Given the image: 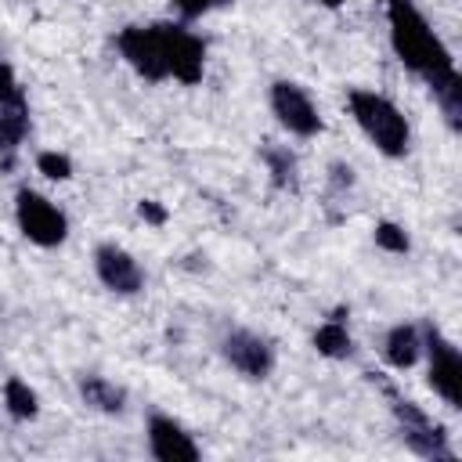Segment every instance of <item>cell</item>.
<instances>
[{"label":"cell","mask_w":462,"mask_h":462,"mask_svg":"<svg viewBox=\"0 0 462 462\" xmlns=\"http://www.w3.org/2000/svg\"><path fill=\"white\" fill-rule=\"evenodd\" d=\"M383 11H386V36L393 58L411 76H419L430 87V94L462 79L451 47L440 40V32L430 25V18L419 11L415 0H383Z\"/></svg>","instance_id":"1"},{"label":"cell","mask_w":462,"mask_h":462,"mask_svg":"<svg viewBox=\"0 0 462 462\" xmlns=\"http://www.w3.org/2000/svg\"><path fill=\"white\" fill-rule=\"evenodd\" d=\"M346 112L357 123V130L368 137V144L386 159H404L411 148V123L404 112L372 87H350L346 90Z\"/></svg>","instance_id":"2"},{"label":"cell","mask_w":462,"mask_h":462,"mask_svg":"<svg viewBox=\"0 0 462 462\" xmlns=\"http://www.w3.org/2000/svg\"><path fill=\"white\" fill-rule=\"evenodd\" d=\"M386 393H390V411L397 419V433H401L404 448L430 462H455V448L448 444L444 426L422 404H415L411 397H401L393 386H386Z\"/></svg>","instance_id":"3"},{"label":"cell","mask_w":462,"mask_h":462,"mask_svg":"<svg viewBox=\"0 0 462 462\" xmlns=\"http://www.w3.org/2000/svg\"><path fill=\"white\" fill-rule=\"evenodd\" d=\"M14 224L22 238L32 242L36 249H58L69 238V213L29 184L14 191Z\"/></svg>","instance_id":"4"},{"label":"cell","mask_w":462,"mask_h":462,"mask_svg":"<svg viewBox=\"0 0 462 462\" xmlns=\"http://www.w3.org/2000/svg\"><path fill=\"white\" fill-rule=\"evenodd\" d=\"M422 328V357H426V383L430 390L448 404V408H462V350L433 325H419Z\"/></svg>","instance_id":"5"},{"label":"cell","mask_w":462,"mask_h":462,"mask_svg":"<svg viewBox=\"0 0 462 462\" xmlns=\"http://www.w3.org/2000/svg\"><path fill=\"white\" fill-rule=\"evenodd\" d=\"M267 105H271V116L278 119V126L292 137H318L325 130L318 101L296 79H274L267 87Z\"/></svg>","instance_id":"6"},{"label":"cell","mask_w":462,"mask_h":462,"mask_svg":"<svg viewBox=\"0 0 462 462\" xmlns=\"http://www.w3.org/2000/svg\"><path fill=\"white\" fill-rule=\"evenodd\" d=\"M116 51H119V58H123L144 83H162V79H170L159 22H148V25L130 22V25H123V29L116 32Z\"/></svg>","instance_id":"7"},{"label":"cell","mask_w":462,"mask_h":462,"mask_svg":"<svg viewBox=\"0 0 462 462\" xmlns=\"http://www.w3.org/2000/svg\"><path fill=\"white\" fill-rule=\"evenodd\" d=\"M220 357L227 361L231 372H238L249 383H263L271 379L274 365H278V350L267 336L253 332V328H227L220 336Z\"/></svg>","instance_id":"8"},{"label":"cell","mask_w":462,"mask_h":462,"mask_svg":"<svg viewBox=\"0 0 462 462\" xmlns=\"http://www.w3.org/2000/svg\"><path fill=\"white\" fill-rule=\"evenodd\" d=\"M159 32H162V54H166L170 79H177L184 87L202 83V76H206V40L195 29H188L184 22H159Z\"/></svg>","instance_id":"9"},{"label":"cell","mask_w":462,"mask_h":462,"mask_svg":"<svg viewBox=\"0 0 462 462\" xmlns=\"http://www.w3.org/2000/svg\"><path fill=\"white\" fill-rule=\"evenodd\" d=\"M94 274L112 296H137L144 289L141 260L130 249H123L119 242H97L94 245Z\"/></svg>","instance_id":"10"},{"label":"cell","mask_w":462,"mask_h":462,"mask_svg":"<svg viewBox=\"0 0 462 462\" xmlns=\"http://www.w3.org/2000/svg\"><path fill=\"white\" fill-rule=\"evenodd\" d=\"M144 437H148V451L155 462H199L202 458V448L188 433V426L166 411H148Z\"/></svg>","instance_id":"11"},{"label":"cell","mask_w":462,"mask_h":462,"mask_svg":"<svg viewBox=\"0 0 462 462\" xmlns=\"http://www.w3.org/2000/svg\"><path fill=\"white\" fill-rule=\"evenodd\" d=\"M379 354L383 361L393 368V372H408L422 361V328L411 325V321H397L383 332V343H379Z\"/></svg>","instance_id":"12"},{"label":"cell","mask_w":462,"mask_h":462,"mask_svg":"<svg viewBox=\"0 0 462 462\" xmlns=\"http://www.w3.org/2000/svg\"><path fill=\"white\" fill-rule=\"evenodd\" d=\"M76 390H79V401L97 411V415H123L126 411V386H119L116 379L101 375V372H83L76 379Z\"/></svg>","instance_id":"13"},{"label":"cell","mask_w":462,"mask_h":462,"mask_svg":"<svg viewBox=\"0 0 462 462\" xmlns=\"http://www.w3.org/2000/svg\"><path fill=\"white\" fill-rule=\"evenodd\" d=\"M346 318H350V310H346V307H336V310L314 328L310 346H314L321 357H328V361H350V357H354V336H350V328H346Z\"/></svg>","instance_id":"14"},{"label":"cell","mask_w":462,"mask_h":462,"mask_svg":"<svg viewBox=\"0 0 462 462\" xmlns=\"http://www.w3.org/2000/svg\"><path fill=\"white\" fill-rule=\"evenodd\" d=\"M29 134H32L29 101L25 105H0V162L4 166H11V159L29 141Z\"/></svg>","instance_id":"15"},{"label":"cell","mask_w":462,"mask_h":462,"mask_svg":"<svg viewBox=\"0 0 462 462\" xmlns=\"http://www.w3.org/2000/svg\"><path fill=\"white\" fill-rule=\"evenodd\" d=\"M260 162L267 166V177H271L274 191H296L300 188V159L289 144H263Z\"/></svg>","instance_id":"16"},{"label":"cell","mask_w":462,"mask_h":462,"mask_svg":"<svg viewBox=\"0 0 462 462\" xmlns=\"http://www.w3.org/2000/svg\"><path fill=\"white\" fill-rule=\"evenodd\" d=\"M0 393H4V411H7L14 422H32V419H40V393H36L22 375H7L4 386H0Z\"/></svg>","instance_id":"17"},{"label":"cell","mask_w":462,"mask_h":462,"mask_svg":"<svg viewBox=\"0 0 462 462\" xmlns=\"http://www.w3.org/2000/svg\"><path fill=\"white\" fill-rule=\"evenodd\" d=\"M372 242H375L383 253H390V256H408V253H411V235H408V227L397 224V220H375Z\"/></svg>","instance_id":"18"},{"label":"cell","mask_w":462,"mask_h":462,"mask_svg":"<svg viewBox=\"0 0 462 462\" xmlns=\"http://www.w3.org/2000/svg\"><path fill=\"white\" fill-rule=\"evenodd\" d=\"M36 173H43L47 180H72L76 166H72V155L69 152L43 148V152H36Z\"/></svg>","instance_id":"19"},{"label":"cell","mask_w":462,"mask_h":462,"mask_svg":"<svg viewBox=\"0 0 462 462\" xmlns=\"http://www.w3.org/2000/svg\"><path fill=\"white\" fill-rule=\"evenodd\" d=\"M25 101L29 97H25V87L14 72V65L0 58V105H25Z\"/></svg>","instance_id":"20"},{"label":"cell","mask_w":462,"mask_h":462,"mask_svg":"<svg viewBox=\"0 0 462 462\" xmlns=\"http://www.w3.org/2000/svg\"><path fill=\"white\" fill-rule=\"evenodd\" d=\"M231 4L235 0H173L180 22H195V18H202L209 11H220V7H231Z\"/></svg>","instance_id":"21"},{"label":"cell","mask_w":462,"mask_h":462,"mask_svg":"<svg viewBox=\"0 0 462 462\" xmlns=\"http://www.w3.org/2000/svg\"><path fill=\"white\" fill-rule=\"evenodd\" d=\"M354 166L350 162H343V159H336V162H328V188L336 191V195H343V191H350L354 188Z\"/></svg>","instance_id":"22"},{"label":"cell","mask_w":462,"mask_h":462,"mask_svg":"<svg viewBox=\"0 0 462 462\" xmlns=\"http://www.w3.org/2000/svg\"><path fill=\"white\" fill-rule=\"evenodd\" d=\"M137 217H141L144 224H152V227H162V224L170 220L166 206H162V202H155V199H141V202H137Z\"/></svg>","instance_id":"23"},{"label":"cell","mask_w":462,"mask_h":462,"mask_svg":"<svg viewBox=\"0 0 462 462\" xmlns=\"http://www.w3.org/2000/svg\"><path fill=\"white\" fill-rule=\"evenodd\" d=\"M321 7H328V11H336V7H343V0H318Z\"/></svg>","instance_id":"24"}]
</instances>
